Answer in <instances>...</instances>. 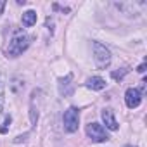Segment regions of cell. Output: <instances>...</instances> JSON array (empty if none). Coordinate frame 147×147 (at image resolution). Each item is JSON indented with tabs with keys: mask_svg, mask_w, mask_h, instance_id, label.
Listing matches in <instances>:
<instances>
[{
	"mask_svg": "<svg viewBox=\"0 0 147 147\" xmlns=\"http://www.w3.org/2000/svg\"><path fill=\"white\" fill-rule=\"evenodd\" d=\"M128 71H130L128 67H121L119 71H113V73H111V76H113V80H116V82H118V80H123V76L126 75Z\"/></svg>",
	"mask_w": 147,
	"mask_h": 147,
	"instance_id": "cell-10",
	"label": "cell"
},
{
	"mask_svg": "<svg viewBox=\"0 0 147 147\" xmlns=\"http://www.w3.org/2000/svg\"><path fill=\"white\" fill-rule=\"evenodd\" d=\"M78 123H80V111L76 107H67L64 111V116H62V128L64 131L67 133H75L78 130Z\"/></svg>",
	"mask_w": 147,
	"mask_h": 147,
	"instance_id": "cell-3",
	"label": "cell"
},
{
	"mask_svg": "<svg viewBox=\"0 0 147 147\" xmlns=\"http://www.w3.org/2000/svg\"><path fill=\"white\" fill-rule=\"evenodd\" d=\"M85 85H87V88H90V90H102V88L106 87V80L100 78V76H92V78H88V80L85 82Z\"/></svg>",
	"mask_w": 147,
	"mask_h": 147,
	"instance_id": "cell-8",
	"label": "cell"
},
{
	"mask_svg": "<svg viewBox=\"0 0 147 147\" xmlns=\"http://www.w3.org/2000/svg\"><path fill=\"white\" fill-rule=\"evenodd\" d=\"M4 9H5V2H4V0H0V14L4 12Z\"/></svg>",
	"mask_w": 147,
	"mask_h": 147,
	"instance_id": "cell-13",
	"label": "cell"
},
{
	"mask_svg": "<svg viewBox=\"0 0 147 147\" xmlns=\"http://www.w3.org/2000/svg\"><path fill=\"white\" fill-rule=\"evenodd\" d=\"M94 61L99 69H107L111 64V52L106 45L94 42Z\"/></svg>",
	"mask_w": 147,
	"mask_h": 147,
	"instance_id": "cell-2",
	"label": "cell"
},
{
	"mask_svg": "<svg viewBox=\"0 0 147 147\" xmlns=\"http://www.w3.org/2000/svg\"><path fill=\"white\" fill-rule=\"evenodd\" d=\"M137 71H138V73H144V71H145V64H140V66H138V69H137Z\"/></svg>",
	"mask_w": 147,
	"mask_h": 147,
	"instance_id": "cell-14",
	"label": "cell"
},
{
	"mask_svg": "<svg viewBox=\"0 0 147 147\" xmlns=\"http://www.w3.org/2000/svg\"><path fill=\"white\" fill-rule=\"evenodd\" d=\"M87 135H88V138L92 142H97V144L109 140V135H107L106 128L100 123H88L87 125Z\"/></svg>",
	"mask_w": 147,
	"mask_h": 147,
	"instance_id": "cell-4",
	"label": "cell"
},
{
	"mask_svg": "<svg viewBox=\"0 0 147 147\" xmlns=\"http://www.w3.org/2000/svg\"><path fill=\"white\" fill-rule=\"evenodd\" d=\"M125 102H126V106H128L130 109L138 107L140 102H142V92H140L138 88H128V90L125 92Z\"/></svg>",
	"mask_w": 147,
	"mask_h": 147,
	"instance_id": "cell-6",
	"label": "cell"
},
{
	"mask_svg": "<svg viewBox=\"0 0 147 147\" xmlns=\"http://www.w3.org/2000/svg\"><path fill=\"white\" fill-rule=\"evenodd\" d=\"M23 24L26 28H31L33 24H36V12L35 11H26L23 12Z\"/></svg>",
	"mask_w": 147,
	"mask_h": 147,
	"instance_id": "cell-9",
	"label": "cell"
},
{
	"mask_svg": "<svg viewBox=\"0 0 147 147\" xmlns=\"http://www.w3.org/2000/svg\"><path fill=\"white\" fill-rule=\"evenodd\" d=\"M57 87H59V94L62 97L73 95V92H75V85H73V75H71V73H69V75H66L64 78H59Z\"/></svg>",
	"mask_w": 147,
	"mask_h": 147,
	"instance_id": "cell-5",
	"label": "cell"
},
{
	"mask_svg": "<svg viewBox=\"0 0 147 147\" xmlns=\"http://www.w3.org/2000/svg\"><path fill=\"white\" fill-rule=\"evenodd\" d=\"M102 119H104V125H106L107 130H111V131H116L118 130V121H116L114 113H113L111 107H106L102 111Z\"/></svg>",
	"mask_w": 147,
	"mask_h": 147,
	"instance_id": "cell-7",
	"label": "cell"
},
{
	"mask_svg": "<svg viewBox=\"0 0 147 147\" xmlns=\"http://www.w3.org/2000/svg\"><path fill=\"white\" fill-rule=\"evenodd\" d=\"M11 123H12V118H11V116H7V118H5V121H4V126L0 128V133H7V130H9Z\"/></svg>",
	"mask_w": 147,
	"mask_h": 147,
	"instance_id": "cell-11",
	"label": "cell"
},
{
	"mask_svg": "<svg viewBox=\"0 0 147 147\" xmlns=\"http://www.w3.org/2000/svg\"><path fill=\"white\" fill-rule=\"evenodd\" d=\"M4 100H5V90H4V85H0V114H2V109H4Z\"/></svg>",
	"mask_w": 147,
	"mask_h": 147,
	"instance_id": "cell-12",
	"label": "cell"
},
{
	"mask_svg": "<svg viewBox=\"0 0 147 147\" xmlns=\"http://www.w3.org/2000/svg\"><path fill=\"white\" fill-rule=\"evenodd\" d=\"M31 45V38L24 33H18L12 36V40L9 42V47H7V55L9 57H19L28 47Z\"/></svg>",
	"mask_w": 147,
	"mask_h": 147,
	"instance_id": "cell-1",
	"label": "cell"
}]
</instances>
